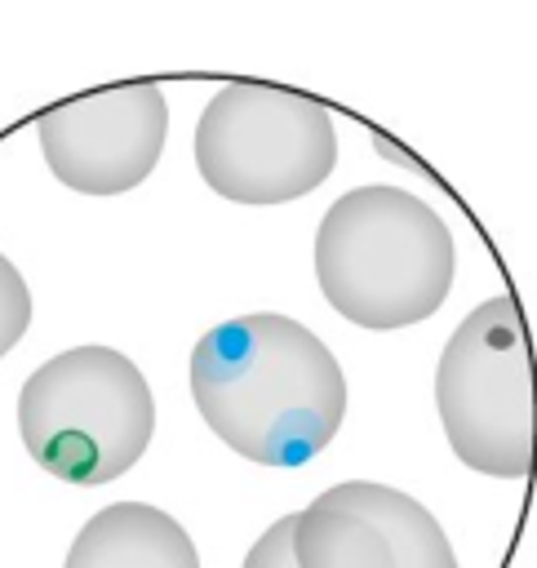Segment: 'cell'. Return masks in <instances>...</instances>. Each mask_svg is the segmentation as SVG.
<instances>
[{"mask_svg": "<svg viewBox=\"0 0 537 568\" xmlns=\"http://www.w3.org/2000/svg\"><path fill=\"white\" fill-rule=\"evenodd\" d=\"M191 399L209 430L257 466H302L333 444L346 382L333 351L288 315H240L191 351Z\"/></svg>", "mask_w": 537, "mask_h": 568, "instance_id": "cell-1", "label": "cell"}, {"mask_svg": "<svg viewBox=\"0 0 537 568\" xmlns=\"http://www.w3.org/2000/svg\"><path fill=\"white\" fill-rule=\"evenodd\" d=\"M453 231L399 186L346 191L315 231L320 288L359 328H404L435 315L453 288Z\"/></svg>", "mask_w": 537, "mask_h": 568, "instance_id": "cell-2", "label": "cell"}, {"mask_svg": "<svg viewBox=\"0 0 537 568\" xmlns=\"http://www.w3.org/2000/svg\"><path fill=\"white\" fill-rule=\"evenodd\" d=\"M18 430L53 479L111 484L146 453L155 399L129 355L71 346L22 382Z\"/></svg>", "mask_w": 537, "mask_h": 568, "instance_id": "cell-3", "label": "cell"}, {"mask_svg": "<svg viewBox=\"0 0 537 568\" xmlns=\"http://www.w3.org/2000/svg\"><path fill=\"white\" fill-rule=\"evenodd\" d=\"M435 408L453 453L484 475L524 479L537 462V377L510 293L479 302L435 368Z\"/></svg>", "mask_w": 537, "mask_h": 568, "instance_id": "cell-4", "label": "cell"}, {"mask_svg": "<svg viewBox=\"0 0 537 568\" xmlns=\"http://www.w3.org/2000/svg\"><path fill=\"white\" fill-rule=\"evenodd\" d=\"M337 164L328 111L297 89L231 80L195 124L200 178L235 204H284L311 195Z\"/></svg>", "mask_w": 537, "mask_h": 568, "instance_id": "cell-5", "label": "cell"}, {"mask_svg": "<svg viewBox=\"0 0 537 568\" xmlns=\"http://www.w3.org/2000/svg\"><path fill=\"white\" fill-rule=\"evenodd\" d=\"M169 133L164 89L155 80H124L36 115L40 151L53 178L84 195H120L138 186Z\"/></svg>", "mask_w": 537, "mask_h": 568, "instance_id": "cell-6", "label": "cell"}, {"mask_svg": "<svg viewBox=\"0 0 537 568\" xmlns=\"http://www.w3.org/2000/svg\"><path fill=\"white\" fill-rule=\"evenodd\" d=\"M297 568H457L439 519L399 488L351 479L293 515Z\"/></svg>", "mask_w": 537, "mask_h": 568, "instance_id": "cell-7", "label": "cell"}, {"mask_svg": "<svg viewBox=\"0 0 537 568\" xmlns=\"http://www.w3.org/2000/svg\"><path fill=\"white\" fill-rule=\"evenodd\" d=\"M62 568H200V555L173 515L115 501L75 532Z\"/></svg>", "mask_w": 537, "mask_h": 568, "instance_id": "cell-8", "label": "cell"}, {"mask_svg": "<svg viewBox=\"0 0 537 568\" xmlns=\"http://www.w3.org/2000/svg\"><path fill=\"white\" fill-rule=\"evenodd\" d=\"M31 324V293L27 280L18 275V266L0 253V355H9L18 346V337Z\"/></svg>", "mask_w": 537, "mask_h": 568, "instance_id": "cell-9", "label": "cell"}, {"mask_svg": "<svg viewBox=\"0 0 537 568\" xmlns=\"http://www.w3.org/2000/svg\"><path fill=\"white\" fill-rule=\"evenodd\" d=\"M244 568H297V555H293V515L275 519L253 541V550L244 555Z\"/></svg>", "mask_w": 537, "mask_h": 568, "instance_id": "cell-10", "label": "cell"}]
</instances>
